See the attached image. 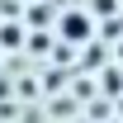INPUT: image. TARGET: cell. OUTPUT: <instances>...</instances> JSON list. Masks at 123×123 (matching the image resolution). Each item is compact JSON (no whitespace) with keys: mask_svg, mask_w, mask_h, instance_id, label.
<instances>
[{"mask_svg":"<svg viewBox=\"0 0 123 123\" xmlns=\"http://www.w3.org/2000/svg\"><path fill=\"white\" fill-rule=\"evenodd\" d=\"M104 90H109V95H123V71L109 66V71H104Z\"/></svg>","mask_w":123,"mask_h":123,"instance_id":"3957f363","label":"cell"},{"mask_svg":"<svg viewBox=\"0 0 123 123\" xmlns=\"http://www.w3.org/2000/svg\"><path fill=\"white\" fill-rule=\"evenodd\" d=\"M118 57H123V43H118Z\"/></svg>","mask_w":123,"mask_h":123,"instance_id":"8992f818","label":"cell"},{"mask_svg":"<svg viewBox=\"0 0 123 123\" xmlns=\"http://www.w3.org/2000/svg\"><path fill=\"white\" fill-rule=\"evenodd\" d=\"M24 43V29H19V24H5V29H0V47H19Z\"/></svg>","mask_w":123,"mask_h":123,"instance_id":"7a4b0ae2","label":"cell"},{"mask_svg":"<svg viewBox=\"0 0 123 123\" xmlns=\"http://www.w3.org/2000/svg\"><path fill=\"white\" fill-rule=\"evenodd\" d=\"M118 109H123V99H118Z\"/></svg>","mask_w":123,"mask_h":123,"instance_id":"52a82bcc","label":"cell"},{"mask_svg":"<svg viewBox=\"0 0 123 123\" xmlns=\"http://www.w3.org/2000/svg\"><path fill=\"white\" fill-rule=\"evenodd\" d=\"M90 14H114V0H95V10Z\"/></svg>","mask_w":123,"mask_h":123,"instance_id":"277c9868","label":"cell"},{"mask_svg":"<svg viewBox=\"0 0 123 123\" xmlns=\"http://www.w3.org/2000/svg\"><path fill=\"white\" fill-rule=\"evenodd\" d=\"M24 5H38V0H24Z\"/></svg>","mask_w":123,"mask_h":123,"instance_id":"5b68a950","label":"cell"},{"mask_svg":"<svg viewBox=\"0 0 123 123\" xmlns=\"http://www.w3.org/2000/svg\"><path fill=\"white\" fill-rule=\"evenodd\" d=\"M57 38L66 47H85L95 38V14L90 10H62L57 14Z\"/></svg>","mask_w":123,"mask_h":123,"instance_id":"6da1fadb","label":"cell"}]
</instances>
